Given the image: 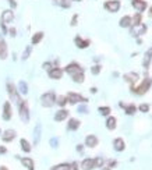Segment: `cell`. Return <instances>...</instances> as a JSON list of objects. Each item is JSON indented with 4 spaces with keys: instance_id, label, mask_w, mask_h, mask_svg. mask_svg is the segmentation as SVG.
<instances>
[{
    "instance_id": "30bf717a",
    "label": "cell",
    "mask_w": 152,
    "mask_h": 170,
    "mask_svg": "<svg viewBox=\"0 0 152 170\" xmlns=\"http://www.w3.org/2000/svg\"><path fill=\"white\" fill-rule=\"evenodd\" d=\"M67 99H68V102H70L71 105H76L78 103V102H88V99H87L85 96H82V95L80 94H76V92H68L67 94Z\"/></svg>"
},
{
    "instance_id": "7bdbcfd3",
    "label": "cell",
    "mask_w": 152,
    "mask_h": 170,
    "mask_svg": "<svg viewBox=\"0 0 152 170\" xmlns=\"http://www.w3.org/2000/svg\"><path fill=\"white\" fill-rule=\"evenodd\" d=\"M50 67H52L50 63H43V68H45V70H50Z\"/></svg>"
},
{
    "instance_id": "277c9868",
    "label": "cell",
    "mask_w": 152,
    "mask_h": 170,
    "mask_svg": "<svg viewBox=\"0 0 152 170\" xmlns=\"http://www.w3.org/2000/svg\"><path fill=\"white\" fill-rule=\"evenodd\" d=\"M14 21V13L11 10H6V11L2 13V20H0V25H2V29L3 32H7L6 25L10 24V22Z\"/></svg>"
},
{
    "instance_id": "ffe728a7",
    "label": "cell",
    "mask_w": 152,
    "mask_h": 170,
    "mask_svg": "<svg viewBox=\"0 0 152 170\" xmlns=\"http://www.w3.org/2000/svg\"><path fill=\"white\" fill-rule=\"evenodd\" d=\"M14 138H15V131L14 130H6L4 134H2V140H3L4 142H10V141H13Z\"/></svg>"
},
{
    "instance_id": "74e56055",
    "label": "cell",
    "mask_w": 152,
    "mask_h": 170,
    "mask_svg": "<svg viewBox=\"0 0 152 170\" xmlns=\"http://www.w3.org/2000/svg\"><path fill=\"white\" fill-rule=\"evenodd\" d=\"M100 68H102V67H100L99 64H96V66H94V67L91 68V73L96 75V74H99V73H100Z\"/></svg>"
},
{
    "instance_id": "f546056e",
    "label": "cell",
    "mask_w": 152,
    "mask_h": 170,
    "mask_svg": "<svg viewBox=\"0 0 152 170\" xmlns=\"http://www.w3.org/2000/svg\"><path fill=\"white\" fill-rule=\"evenodd\" d=\"M43 38V32H37L35 35L32 37V39H31V42H32V45H38V43L42 41Z\"/></svg>"
},
{
    "instance_id": "9c48e42d",
    "label": "cell",
    "mask_w": 152,
    "mask_h": 170,
    "mask_svg": "<svg viewBox=\"0 0 152 170\" xmlns=\"http://www.w3.org/2000/svg\"><path fill=\"white\" fill-rule=\"evenodd\" d=\"M145 32H146V25L142 24V22H141V24H134L133 27H131V31H130V33L133 35V37H135V38L144 35Z\"/></svg>"
},
{
    "instance_id": "8992f818",
    "label": "cell",
    "mask_w": 152,
    "mask_h": 170,
    "mask_svg": "<svg viewBox=\"0 0 152 170\" xmlns=\"http://www.w3.org/2000/svg\"><path fill=\"white\" fill-rule=\"evenodd\" d=\"M7 91H9V95H10V98H11V100L14 102L15 105H17V106H18V105L21 103L22 100H21V98H20L17 88H15V87L11 84V82H9V84H7Z\"/></svg>"
},
{
    "instance_id": "1f68e13d",
    "label": "cell",
    "mask_w": 152,
    "mask_h": 170,
    "mask_svg": "<svg viewBox=\"0 0 152 170\" xmlns=\"http://www.w3.org/2000/svg\"><path fill=\"white\" fill-rule=\"evenodd\" d=\"M99 113L102 116H109L110 114V107L109 106H100L99 107Z\"/></svg>"
},
{
    "instance_id": "e575fe53",
    "label": "cell",
    "mask_w": 152,
    "mask_h": 170,
    "mask_svg": "<svg viewBox=\"0 0 152 170\" xmlns=\"http://www.w3.org/2000/svg\"><path fill=\"white\" fill-rule=\"evenodd\" d=\"M31 46H27V48H25V50H24V53H22V56H21V59L22 60H27L28 57H29V55H31Z\"/></svg>"
},
{
    "instance_id": "8fae6325",
    "label": "cell",
    "mask_w": 152,
    "mask_h": 170,
    "mask_svg": "<svg viewBox=\"0 0 152 170\" xmlns=\"http://www.w3.org/2000/svg\"><path fill=\"white\" fill-rule=\"evenodd\" d=\"M131 4H133V7L135 9L137 13H142V11H145V9H146L145 0H134V2H131Z\"/></svg>"
},
{
    "instance_id": "7402d4cb",
    "label": "cell",
    "mask_w": 152,
    "mask_h": 170,
    "mask_svg": "<svg viewBox=\"0 0 152 170\" xmlns=\"http://www.w3.org/2000/svg\"><path fill=\"white\" fill-rule=\"evenodd\" d=\"M85 145L88 146V148H95V146L98 145V138L95 137V135H87L85 138Z\"/></svg>"
},
{
    "instance_id": "d4e9b609",
    "label": "cell",
    "mask_w": 152,
    "mask_h": 170,
    "mask_svg": "<svg viewBox=\"0 0 152 170\" xmlns=\"http://www.w3.org/2000/svg\"><path fill=\"white\" fill-rule=\"evenodd\" d=\"M120 106L124 107L126 114H128V116L134 114V113L137 112V106H135V105H124V103H120Z\"/></svg>"
},
{
    "instance_id": "11a10c76",
    "label": "cell",
    "mask_w": 152,
    "mask_h": 170,
    "mask_svg": "<svg viewBox=\"0 0 152 170\" xmlns=\"http://www.w3.org/2000/svg\"><path fill=\"white\" fill-rule=\"evenodd\" d=\"M131 2H134V0H131Z\"/></svg>"
},
{
    "instance_id": "db71d44e",
    "label": "cell",
    "mask_w": 152,
    "mask_h": 170,
    "mask_svg": "<svg viewBox=\"0 0 152 170\" xmlns=\"http://www.w3.org/2000/svg\"><path fill=\"white\" fill-rule=\"evenodd\" d=\"M0 135H2V130H0Z\"/></svg>"
},
{
    "instance_id": "4fadbf2b",
    "label": "cell",
    "mask_w": 152,
    "mask_h": 170,
    "mask_svg": "<svg viewBox=\"0 0 152 170\" xmlns=\"http://www.w3.org/2000/svg\"><path fill=\"white\" fill-rule=\"evenodd\" d=\"M151 60H152V48H149L148 50L145 52L144 59H142V67L145 68V70H148L149 64H151Z\"/></svg>"
},
{
    "instance_id": "816d5d0a",
    "label": "cell",
    "mask_w": 152,
    "mask_h": 170,
    "mask_svg": "<svg viewBox=\"0 0 152 170\" xmlns=\"http://www.w3.org/2000/svg\"><path fill=\"white\" fill-rule=\"evenodd\" d=\"M149 15H151V17H152V7H151V9H149Z\"/></svg>"
},
{
    "instance_id": "681fc988",
    "label": "cell",
    "mask_w": 152,
    "mask_h": 170,
    "mask_svg": "<svg viewBox=\"0 0 152 170\" xmlns=\"http://www.w3.org/2000/svg\"><path fill=\"white\" fill-rule=\"evenodd\" d=\"M91 92L92 94H96V88H91Z\"/></svg>"
},
{
    "instance_id": "d6a6232c",
    "label": "cell",
    "mask_w": 152,
    "mask_h": 170,
    "mask_svg": "<svg viewBox=\"0 0 152 170\" xmlns=\"http://www.w3.org/2000/svg\"><path fill=\"white\" fill-rule=\"evenodd\" d=\"M68 102V99H67V96H57V99H56V103L60 105V106H64V105Z\"/></svg>"
},
{
    "instance_id": "d590c367",
    "label": "cell",
    "mask_w": 152,
    "mask_h": 170,
    "mask_svg": "<svg viewBox=\"0 0 152 170\" xmlns=\"http://www.w3.org/2000/svg\"><path fill=\"white\" fill-rule=\"evenodd\" d=\"M142 21V17H141V13H137V14L133 17V25L134 24H141Z\"/></svg>"
},
{
    "instance_id": "5bb4252c",
    "label": "cell",
    "mask_w": 152,
    "mask_h": 170,
    "mask_svg": "<svg viewBox=\"0 0 152 170\" xmlns=\"http://www.w3.org/2000/svg\"><path fill=\"white\" fill-rule=\"evenodd\" d=\"M61 75H63V70L59 68V67H55V68H50V70H49V78L60 79Z\"/></svg>"
},
{
    "instance_id": "d6986e66",
    "label": "cell",
    "mask_w": 152,
    "mask_h": 170,
    "mask_svg": "<svg viewBox=\"0 0 152 170\" xmlns=\"http://www.w3.org/2000/svg\"><path fill=\"white\" fill-rule=\"evenodd\" d=\"M124 79L131 87H134V84L138 81V74L137 73H127V74H124Z\"/></svg>"
},
{
    "instance_id": "ee69618b",
    "label": "cell",
    "mask_w": 152,
    "mask_h": 170,
    "mask_svg": "<svg viewBox=\"0 0 152 170\" xmlns=\"http://www.w3.org/2000/svg\"><path fill=\"white\" fill-rule=\"evenodd\" d=\"M116 164H117V163H116V160H109V169H110V167H113V166H116Z\"/></svg>"
},
{
    "instance_id": "484cf974",
    "label": "cell",
    "mask_w": 152,
    "mask_h": 170,
    "mask_svg": "<svg viewBox=\"0 0 152 170\" xmlns=\"http://www.w3.org/2000/svg\"><path fill=\"white\" fill-rule=\"evenodd\" d=\"M116 126H117V120H116V117H107L106 120V128L107 130H115Z\"/></svg>"
},
{
    "instance_id": "60d3db41",
    "label": "cell",
    "mask_w": 152,
    "mask_h": 170,
    "mask_svg": "<svg viewBox=\"0 0 152 170\" xmlns=\"http://www.w3.org/2000/svg\"><path fill=\"white\" fill-rule=\"evenodd\" d=\"M77 20H78V14H74L73 20H71V27H76L77 25Z\"/></svg>"
},
{
    "instance_id": "9f6ffc18",
    "label": "cell",
    "mask_w": 152,
    "mask_h": 170,
    "mask_svg": "<svg viewBox=\"0 0 152 170\" xmlns=\"http://www.w3.org/2000/svg\"><path fill=\"white\" fill-rule=\"evenodd\" d=\"M78 2H80V0H78Z\"/></svg>"
},
{
    "instance_id": "f6af8a7d",
    "label": "cell",
    "mask_w": 152,
    "mask_h": 170,
    "mask_svg": "<svg viewBox=\"0 0 152 170\" xmlns=\"http://www.w3.org/2000/svg\"><path fill=\"white\" fill-rule=\"evenodd\" d=\"M7 152V149L4 148V146H0V155H2V153H6Z\"/></svg>"
},
{
    "instance_id": "f1b7e54d",
    "label": "cell",
    "mask_w": 152,
    "mask_h": 170,
    "mask_svg": "<svg viewBox=\"0 0 152 170\" xmlns=\"http://www.w3.org/2000/svg\"><path fill=\"white\" fill-rule=\"evenodd\" d=\"M50 170H71V164H68V163H60V164L53 166Z\"/></svg>"
},
{
    "instance_id": "ac0fdd59",
    "label": "cell",
    "mask_w": 152,
    "mask_h": 170,
    "mask_svg": "<svg viewBox=\"0 0 152 170\" xmlns=\"http://www.w3.org/2000/svg\"><path fill=\"white\" fill-rule=\"evenodd\" d=\"M119 25H120L122 28L133 27V17H130V15H124V17H122V18H120Z\"/></svg>"
},
{
    "instance_id": "6da1fadb",
    "label": "cell",
    "mask_w": 152,
    "mask_h": 170,
    "mask_svg": "<svg viewBox=\"0 0 152 170\" xmlns=\"http://www.w3.org/2000/svg\"><path fill=\"white\" fill-rule=\"evenodd\" d=\"M64 70H66V73L68 74V75L73 77V81L77 82V84H81V82H84V79H85V75H84V68H82L78 63L67 64Z\"/></svg>"
},
{
    "instance_id": "ba28073f",
    "label": "cell",
    "mask_w": 152,
    "mask_h": 170,
    "mask_svg": "<svg viewBox=\"0 0 152 170\" xmlns=\"http://www.w3.org/2000/svg\"><path fill=\"white\" fill-rule=\"evenodd\" d=\"M120 6H122V4H120L119 0H107L103 4L105 10L109 13H117L120 10Z\"/></svg>"
},
{
    "instance_id": "b9f144b4",
    "label": "cell",
    "mask_w": 152,
    "mask_h": 170,
    "mask_svg": "<svg viewBox=\"0 0 152 170\" xmlns=\"http://www.w3.org/2000/svg\"><path fill=\"white\" fill-rule=\"evenodd\" d=\"M7 2L10 3V6H11L13 9H15V7H17V3H15V0H7Z\"/></svg>"
},
{
    "instance_id": "7dc6e473",
    "label": "cell",
    "mask_w": 152,
    "mask_h": 170,
    "mask_svg": "<svg viewBox=\"0 0 152 170\" xmlns=\"http://www.w3.org/2000/svg\"><path fill=\"white\" fill-rule=\"evenodd\" d=\"M82 149H84V148H82V145H77V151H78V152H82Z\"/></svg>"
},
{
    "instance_id": "f907efd6",
    "label": "cell",
    "mask_w": 152,
    "mask_h": 170,
    "mask_svg": "<svg viewBox=\"0 0 152 170\" xmlns=\"http://www.w3.org/2000/svg\"><path fill=\"white\" fill-rule=\"evenodd\" d=\"M0 170H7V167H4V166H0Z\"/></svg>"
},
{
    "instance_id": "603a6c76",
    "label": "cell",
    "mask_w": 152,
    "mask_h": 170,
    "mask_svg": "<svg viewBox=\"0 0 152 170\" xmlns=\"http://www.w3.org/2000/svg\"><path fill=\"white\" fill-rule=\"evenodd\" d=\"M80 120H77V118H70L68 120V124H67V128L70 131H76V130H78L80 128Z\"/></svg>"
},
{
    "instance_id": "52a82bcc",
    "label": "cell",
    "mask_w": 152,
    "mask_h": 170,
    "mask_svg": "<svg viewBox=\"0 0 152 170\" xmlns=\"http://www.w3.org/2000/svg\"><path fill=\"white\" fill-rule=\"evenodd\" d=\"M18 112H20V118L24 123L29 122V110H28V103L25 100H22L21 103L18 105Z\"/></svg>"
},
{
    "instance_id": "f35d334b",
    "label": "cell",
    "mask_w": 152,
    "mask_h": 170,
    "mask_svg": "<svg viewBox=\"0 0 152 170\" xmlns=\"http://www.w3.org/2000/svg\"><path fill=\"white\" fill-rule=\"evenodd\" d=\"M50 146H52V148H57V146H59V140H57V138H52V140H50Z\"/></svg>"
},
{
    "instance_id": "44dd1931",
    "label": "cell",
    "mask_w": 152,
    "mask_h": 170,
    "mask_svg": "<svg viewBox=\"0 0 152 170\" xmlns=\"http://www.w3.org/2000/svg\"><path fill=\"white\" fill-rule=\"evenodd\" d=\"M113 148H115V151H117V152L124 151L126 144H124V141H123V138H116V140L113 141Z\"/></svg>"
},
{
    "instance_id": "c3c4849f",
    "label": "cell",
    "mask_w": 152,
    "mask_h": 170,
    "mask_svg": "<svg viewBox=\"0 0 152 170\" xmlns=\"http://www.w3.org/2000/svg\"><path fill=\"white\" fill-rule=\"evenodd\" d=\"M9 32H10V35H11V37H14V35H15V29H10Z\"/></svg>"
},
{
    "instance_id": "ab89813d",
    "label": "cell",
    "mask_w": 152,
    "mask_h": 170,
    "mask_svg": "<svg viewBox=\"0 0 152 170\" xmlns=\"http://www.w3.org/2000/svg\"><path fill=\"white\" fill-rule=\"evenodd\" d=\"M78 113L87 114V113H88V109H87V106H80V107H78Z\"/></svg>"
},
{
    "instance_id": "836d02e7",
    "label": "cell",
    "mask_w": 152,
    "mask_h": 170,
    "mask_svg": "<svg viewBox=\"0 0 152 170\" xmlns=\"http://www.w3.org/2000/svg\"><path fill=\"white\" fill-rule=\"evenodd\" d=\"M59 4H60V7H63V9H70V7H71V2H70V0H60V2H59Z\"/></svg>"
},
{
    "instance_id": "9a60e30c",
    "label": "cell",
    "mask_w": 152,
    "mask_h": 170,
    "mask_svg": "<svg viewBox=\"0 0 152 170\" xmlns=\"http://www.w3.org/2000/svg\"><path fill=\"white\" fill-rule=\"evenodd\" d=\"M41 134H42V126H41V123H38V124L35 126V130H33V144H35V145L39 144Z\"/></svg>"
},
{
    "instance_id": "3957f363",
    "label": "cell",
    "mask_w": 152,
    "mask_h": 170,
    "mask_svg": "<svg viewBox=\"0 0 152 170\" xmlns=\"http://www.w3.org/2000/svg\"><path fill=\"white\" fill-rule=\"evenodd\" d=\"M152 85V78H149V77H146V78H144V81L141 82L140 85H137V87H131V92L135 95H144L148 92V89L151 88Z\"/></svg>"
},
{
    "instance_id": "e0dca14e",
    "label": "cell",
    "mask_w": 152,
    "mask_h": 170,
    "mask_svg": "<svg viewBox=\"0 0 152 170\" xmlns=\"http://www.w3.org/2000/svg\"><path fill=\"white\" fill-rule=\"evenodd\" d=\"M13 116V110H11V105L10 102H6L3 105V118L4 120H10Z\"/></svg>"
},
{
    "instance_id": "5b68a950",
    "label": "cell",
    "mask_w": 152,
    "mask_h": 170,
    "mask_svg": "<svg viewBox=\"0 0 152 170\" xmlns=\"http://www.w3.org/2000/svg\"><path fill=\"white\" fill-rule=\"evenodd\" d=\"M56 103V95L53 92H46L41 96V105L43 107H52Z\"/></svg>"
},
{
    "instance_id": "8d00e7d4",
    "label": "cell",
    "mask_w": 152,
    "mask_h": 170,
    "mask_svg": "<svg viewBox=\"0 0 152 170\" xmlns=\"http://www.w3.org/2000/svg\"><path fill=\"white\" fill-rule=\"evenodd\" d=\"M138 110H140V112H142V113L149 112V105L148 103H141L140 106H138Z\"/></svg>"
},
{
    "instance_id": "4316f807",
    "label": "cell",
    "mask_w": 152,
    "mask_h": 170,
    "mask_svg": "<svg viewBox=\"0 0 152 170\" xmlns=\"http://www.w3.org/2000/svg\"><path fill=\"white\" fill-rule=\"evenodd\" d=\"M21 163L27 167V170H33V160L31 158H21Z\"/></svg>"
},
{
    "instance_id": "bcb514c9",
    "label": "cell",
    "mask_w": 152,
    "mask_h": 170,
    "mask_svg": "<svg viewBox=\"0 0 152 170\" xmlns=\"http://www.w3.org/2000/svg\"><path fill=\"white\" fill-rule=\"evenodd\" d=\"M71 170H78V167H77L76 162H74V163H71Z\"/></svg>"
},
{
    "instance_id": "83f0119b",
    "label": "cell",
    "mask_w": 152,
    "mask_h": 170,
    "mask_svg": "<svg viewBox=\"0 0 152 170\" xmlns=\"http://www.w3.org/2000/svg\"><path fill=\"white\" fill-rule=\"evenodd\" d=\"M18 91L21 95H27L28 94V85L25 81H20L18 82Z\"/></svg>"
},
{
    "instance_id": "4dcf8cb0",
    "label": "cell",
    "mask_w": 152,
    "mask_h": 170,
    "mask_svg": "<svg viewBox=\"0 0 152 170\" xmlns=\"http://www.w3.org/2000/svg\"><path fill=\"white\" fill-rule=\"evenodd\" d=\"M20 145H21V149L24 152H27V153H28V152H31V145H29V142H28L27 140L22 138V140L20 141Z\"/></svg>"
},
{
    "instance_id": "cb8c5ba5",
    "label": "cell",
    "mask_w": 152,
    "mask_h": 170,
    "mask_svg": "<svg viewBox=\"0 0 152 170\" xmlns=\"http://www.w3.org/2000/svg\"><path fill=\"white\" fill-rule=\"evenodd\" d=\"M67 117H68V112H67V110H64V109L59 110V112L55 114V120H56V122H63V120H66Z\"/></svg>"
},
{
    "instance_id": "7a4b0ae2",
    "label": "cell",
    "mask_w": 152,
    "mask_h": 170,
    "mask_svg": "<svg viewBox=\"0 0 152 170\" xmlns=\"http://www.w3.org/2000/svg\"><path fill=\"white\" fill-rule=\"evenodd\" d=\"M102 166H103V159L102 158H96V159L87 158L81 162L82 170H92V169H95V167H102Z\"/></svg>"
},
{
    "instance_id": "7c38bea8",
    "label": "cell",
    "mask_w": 152,
    "mask_h": 170,
    "mask_svg": "<svg viewBox=\"0 0 152 170\" xmlns=\"http://www.w3.org/2000/svg\"><path fill=\"white\" fill-rule=\"evenodd\" d=\"M74 43H76V46L80 49H87L91 42H89V39H84V38H81V37H76L74 38Z\"/></svg>"
},
{
    "instance_id": "f5cc1de1",
    "label": "cell",
    "mask_w": 152,
    "mask_h": 170,
    "mask_svg": "<svg viewBox=\"0 0 152 170\" xmlns=\"http://www.w3.org/2000/svg\"><path fill=\"white\" fill-rule=\"evenodd\" d=\"M105 170H110V169H109V167H107V169H105Z\"/></svg>"
},
{
    "instance_id": "2e32d148",
    "label": "cell",
    "mask_w": 152,
    "mask_h": 170,
    "mask_svg": "<svg viewBox=\"0 0 152 170\" xmlns=\"http://www.w3.org/2000/svg\"><path fill=\"white\" fill-rule=\"evenodd\" d=\"M7 57V43L4 41V38L0 35V59H6Z\"/></svg>"
}]
</instances>
